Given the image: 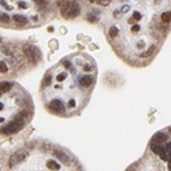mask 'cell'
<instances>
[{"label": "cell", "mask_w": 171, "mask_h": 171, "mask_svg": "<svg viewBox=\"0 0 171 171\" xmlns=\"http://www.w3.org/2000/svg\"><path fill=\"white\" fill-rule=\"evenodd\" d=\"M29 117V114L22 111L21 114H18L15 119L13 122H10L8 125H6V126L1 127V131L4 133V134H13V133H17L25 126V122H26V118Z\"/></svg>", "instance_id": "cell-1"}, {"label": "cell", "mask_w": 171, "mask_h": 171, "mask_svg": "<svg viewBox=\"0 0 171 171\" xmlns=\"http://www.w3.org/2000/svg\"><path fill=\"white\" fill-rule=\"evenodd\" d=\"M60 14H62L63 18H75L80 15V6L77 4L75 1H66L60 8Z\"/></svg>", "instance_id": "cell-2"}, {"label": "cell", "mask_w": 171, "mask_h": 171, "mask_svg": "<svg viewBox=\"0 0 171 171\" xmlns=\"http://www.w3.org/2000/svg\"><path fill=\"white\" fill-rule=\"evenodd\" d=\"M23 52H25V56L27 58L29 62L32 63H36L41 59V54L38 48H36L34 45H30V44H25L23 45Z\"/></svg>", "instance_id": "cell-3"}, {"label": "cell", "mask_w": 171, "mask_h": 171, "mask_svg": "<svg viewBox=\"0 0 171 171\" xmlns=\"http://www.w3.org/2000/svg\"><path fill=\"white\" fill-rule=\"evenodd\" d=\"M48 108H50L51 112L56 114V115H63V114L66 112V108H64L63 103H62L60 100H58V99L51 100L50 103H48Z\"/></svg>", "instance_id": "cell-4"}, {"label": "cell", "mask_w": 171, "mask_h": 171, "mask_svg": "<svg viewBox=\"0 0 171 171\" xmlns=\"http://www.w3.org/2000/svg\"><path fill=\"white\" fill-rule=\"evenodd\" d=\"M26 151H18V152H15L13 155V156H11V158H10V166L11 167H14V166H17V164H19V163L21 162H23V160H25V158H26Z\"/></svg>", "instance_id": "cell-5"}, {"label": "cell", "mask_w": 171, "mask_h": 171, "mask_svg": "<svg viewBox=\"0 0 171 171\" xmlns=\"http://www.w3.org/2000/svg\"><path fill=\"white\" fill-rule=\"evenodd\" d=\"M80 85L82 86V88H90V86L93 85V78L90 75H84L80 80Z\"/></svg>", "instance_id": "cell-6"}, {"label": "cell", "mask_w": 171, "mask_h": 171, "mask_svg": "<svg viewBox=\"0 0 171 171\" xmlns=\"http://www.w3.org/2000/svg\"><path fill=\"white\" fill-rule=\"evenodd\" d=\"M54 155L63 163V164H68V163H70V158H68L64 152H62V151H54Z\"/></svg>", "instance_id": "cell-7"}, {"label": "cell", "mask_w": 171, "mask_h": 171, "mask_svg": "<svg viewBox=\"0 0 171 171\" xmlns=\"http://www.w3.org/2000/svg\"><path fill=\"white\" fill-rule=\"evenodd\" d=\"M168 140V137H167V134H164V133H162V131H159V133H156V134L153 135L152 141H155V142H159V144H163L164 141H167Z\"/></svg>", "instance_id": "cell-8"}, {"label": "cell", "mask_w": 171, "mask_h": 171, "mask_svg": "<svg viewBox=\"0 0 171 171\" xmlns=\"http://www.w3.org/2000/svg\"><path fill=\"white\" fill-rule=\"evenodd\" d=\"M163 148V145L162 144H159V142H155V141H151V149H152L155 153H160V151H162Z\"/></svg>", "instance_id": "cell-9"}, {"label": "cell", "mask_w": 171, "mask_h": 171, "mask_svg": "<svg viewBox=\"0 0 171 171\" xmlns=\"http://www.w3.org/2000/svg\"><path fill=\"white\" fill-rule=\"evenodd\" d=\"M0 89H1V93H7V92H10L11 90V88H13V85L10 84V82H7V81H4V82H1L0 84Z\"/></svg>", "instance_id": "cell-10"}, {"label": "cell", "mask_w": 171, "mask_h": 171, "mask_svg": "<svg viewBox=\"0 0 171 171\" xmlns=\"http://www.w3.org/2000/svg\"><path fill=\"white\" fill-rule=\"evenodd\" d=\"M163 147H164V151H166V155H167V162H170L171 160V142L167 141V144H164Z\"/></svg>", "instance_id": "cell-11"}, {"label": "cell", "mask_w": 171, "mask_h": 171, "mask_svg": "<svg viewBox=\"0 0 171 171\" xmlns=\"http://www.w3.org/2000/svg\"><path fill=\"white\" fill-rule=\"evenodd\" d=\"M47 167H48L50 170H52V171H58L59 170V164L56 162H54V160H48V162H47Z\"/></svg>", "instance_id": "cell-12"}, {"label": "cell", "mask_w": 171, "mask_h": 171, "mask_svg": "<svg viewBox=\"0 0 171 171\" xmlns=\"http://www.w3.org/2000/svg\"><path fill=\"white\" fill-rule=\"evenodd\" d=\"M14 21H15V22L18 23V25H25V23L27 22L26 21V18H25V17H23V15H14Z\"/></svg>", "instance_id": "cell-13"}, {"label": "cell", "mask_w": 171, "mask_h": 171, "mask_svg": "<svg viewBox=\"0 0 171 171\" xmlns=\"http://www.w3.org/2000/svg\"><path fill=\"white\" fill-rule=\"evenodd\" d=\"M162 22L163 23H170L171 22V11H167V13L162 14Z\"/></svg>", "instance_id": "cell-14"}, {"label": "cell", "mask_w": 171, "mask_h": 171, "mask_svg": "<svg viewBox=\"0 0 171 171\" xmlns=\"http://www.w3.org/2000/svg\"><path fill=\"white\" fill-rule=\"evenodd\" d=\"M141 14L138 13V11H134L133 13V17H131V19H129V23H134V22H138L140 19H141Z\"/></svg>", "instance_id": "cell-15"}, {"label": "cell", "mask_w": 171, "mask_h": 171, "mask_svg": "<svg viewBox=\"0 0 171 171\" xmlns=\"http://www.w3.org/2000/svg\"><path fill=\"white\" fill-rule=\"evenodd\" d=\"M155 51H156V45H151L148 50H147V52H145V54H142L141 56H151V55H152Z\"/></svg>", "instance_id": "cell-16"}, {"label": "cell", "mask_w": 171, "mask_h": 171, "mask_svg": "<svg viewBox=\"0 0 171 171\" xmlns=\"http://www.w3.org/2000/svg\"><path fill=\"white\" fill-rule=\"evenodd\" d=\"M8 71V67H7V64H6V62H0V73L1 74H4V73H7Z\"/></svg>", "instance_id": "cell-17"}, {"label": "cell", "mask_w": 171, "mask_h": 171, "mask_svg": "<svg viewBox=\"0 0 171 171\" xmlns=\"http://www.w3.org/2000/svg\"><path fill=\"white\" fill-rule=\"evenodd\" d=\"M51 84V74H47L44 77V81H43V85L44 86H48Z\"/></svg>", "instance_id": "cell-18"}, {"label": "cell", "mask_w": 171, "mask_h": 171, "mask_svg": "<svg viewBox=\"0 0 171 171\" xmlns=\"http://www.w3.org/2000/svg\"><path fill=\"white\" fill-rule=\"evenodd\" d=\"M117 34H118V29H117V27H111V29H110V36L115 37Z\"/></svg>", "instance_id": "cell-19"}, {"label": "cell", "mask_w": 171, "mask_h": 171, "mask_svg": "<svg viewBox=\"0 0 171 171\" xmlns=\"http://www.w3.org/2000/svg\"><path fill=\"white\" fill-rule=\"evenodd\" d=\"M66 77H67V74L62 73V74H59V75H58V78H56V80H58L59 82H62V81H64V80H66Z\"/></svg>", "instance_id": "cell-20"}, {"label": "cell", "mask_w": 171, "mask_h": 171, "mask_svg": "<svg viewBox=\"0 0 171 171\" xmlns=\"http://www.w3.org/2000/svg\"><path fill=\"white\" fill-rule=\"evenodd\" d=\"M97 3H99L100 6H108L111 3V0H97Z\"/></svg>", "instance_id": "cell-21"}, {"label": "cell", "mask_w": 171, "mask_h": 171, "mask_svg": "<svg viewBox=\"0 0 171 171\" xmlns=\"http://www.w3.org/2000/svg\"><path fill=\"white\" fill-rule=\"evenodd\" d=\"M0 18H1V22H8L10 21V18H8V15H7V14H1V17H0Z\"/></svg>", "instance_id": "cell-22"}, {"label": "cell", "mask_w": 171, "mask_h": 171, "mask_svg": "<svg viewBox=\"0 0 171 171\" xmlns=\"http://www.w3.org/2000/svg\"><path fill=\"white\" fill-rule=\"evenodd\" d=\"M47 1H48V0H36L37 6H40V7H44V6L47 4Z\"/></svg>", "instance_id": "cell-23"}, {"label": "cell", "mask_w": 171, "mask_h": 171, "mask_svg": "<svg viewBox=\"0 0 171 171\" xmlns=\"http://www.w3.org/2000/svg\"><path fill=\"white\" fill-rule=\"evenodd\" d=\"M88 21H89V22H97V18L93 17V15H88Z\"/></svg>", "instance_id": "cell-24"}, {"label": "cell", "mask_w": 171, "mask_h": 171, "mask_svg": "<svg viewBox=\"0 0 171 171\" xmlns=\"http://www.w3.org/2000/svg\"><path fill=\"white\" fill-rule=\"evenodd\" d=\"M18 7H19V8H26L27 4L25 3V1H19V3H18Z\"/></svg>", "instance_id": "cell-25"}, {"label": "cell", "mask_w": 171, "mask_h": 171, "mask_svg": "<svg viewBox=\"0 0 171 171\" xmlns=\"http://www.w3.org/2000/svg\"><path fill=\"white\" fill-rule=\"evenodd\" d=\"M75 100H74V99H71V100H70V101H68V107H70V108H73V107H75Z\"/></svg>", "instance_id": "cell-26"}, {"label": "cell", "mask_w": 171, "mask_h": 171, "mask_svg": "<svg viewBox=\"0 0 171 171\" xmlns=\"http://www.w3.org/2000/svg\"><path fill=\"white\" fill-rule=\"evenodd\" d=\"M140 29H141V27H140V26H138V25H134V26L131 27V30H133V32H138Z\"/></svg>", "instance_id": "cell-27"}, {"label": "cell", "mask_w": 171, "mask_h": 171, "mask_svg": "<svg viewBox=\"0 0 171 171\" xmlns=\"http://www.w3.org/2000/svg\"><path fill=\"white\" fill-rule=\"evenodd\" d=\"M84 70H85V71H90V66L89 64H85V66H84Z\"/></svg>", "instance_id": "cell-28"}, {"label": "cell", "mask_w": 171, "mask_h": 171, "mask_svg": "<svg viewBox=\"0 0 171 171\" xmlns=\"http://www.w3.org/2000/svg\"><path fill=\"white\" fill-rule=\"evenodd\" d=\"M129 8H130V7H129V6H125V7H123V8H122V11H123V13H126V11H129Z\"/></svg>", "instance_id": "cell-29"}, {"label": "cell", "mask_w": 171, "mask_h": 171, "mask_svg": "<svg viewBox=\"0 0 171 171\" xmlns=\"http://www.w3.org/2000/svg\"><path fill=\"white\" fill-rule=\"evenodd\" d=\"M89 1H90V3H93V1H96V0H89Z\"/></svg>", "instance_id": "cell-30"}, {"label": "cell", "mask_w": 171, "mask_h": 171, "mask_svg": "<svg viewBox=\"0 0 171 171\" xmlns=\"http://www.w3.org/2000/svg\"><path fill=\"white\" fill-rule=\"evenodd\" d=\"M170 131H171V129H170Z\"/></svg>", "instance_id": "cell-31"}, {"label": "cell", "mask_w": 171, "mask_h": 171, "mask_svg": "<svg viewBox=\"0 0 171 171\" xmlns=\"http://www.w3.org/2000/svg\"><path fill=\"white\" fill-rule=\"evenodd\" d=\"M34 1H36V0H34Z\"/></svg>", "instance_id": "cell-32"}]
</instances>
